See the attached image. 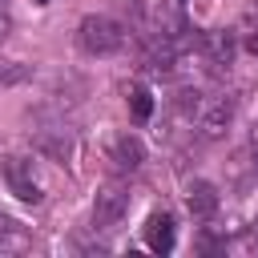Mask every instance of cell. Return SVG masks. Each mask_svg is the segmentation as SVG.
<instances>
[{
    "mask_svg": "<svg viewBox=\"0 0 258 258\" xmlns=\"http://www.w3.org/2000/svg\"><path fill=\"white\" fill-rule=\"evenodd\" d=\"M125 101H129V117H133V121H149V117H153V93H149L145 85H129Z\"/></svg>",
    "mask_w": 258,
    "mask_h": 258,
    "instance_id": "obj_9",
    "label": "cell"
},
{
    "mask_svg": "<svg viewBox=\"0 0 258 258\" xmlns=\"http://www.w3.org/2000/svg\"><path fill=\"white\" fill-rule=\"evenodd\" d=\"M32 4H48V0H32Z\"/></svg>",
    "mask_w": 258,
    "mask_h": 258,
    "instance_id": "obj_16",
    "label": "cell"
},
{
    "mask_svg": "<svg viewBox=\"0 0 258 258\" xmlns=\"http://www.w3.org/2000/svg\"><path fill=\"white\" fill-rule=\"evenodd\" d=\"M109 161H113V169H121V173H133V169H141V161H145V145H141L133 133H125V137H117V141H113V149H109Z\"/></svg>",
    "mask_w": 258,
    "mask_h": 258,
    "instance_id": "obj_6",
    "label": "cell"
},
{
    "mask_svg": "<svg viewBox=\"0 0 258 258\" xmlns=\"http://www.w3.org/2000/svg\"><path fill=\"white\" fill-rule=\"evenodd\" d=\"M246 48H250V56H258V28L246 32Z\"/></svg>",
    "mask_w": 258,
    "mask_h": 258,
    "instance_id": "obj_12",
    "label": "cell"
},
{
    "mask_svg": "<svg viewBox=\"0 0 258 258\" xmlns=\"http://www.w3.org/2000/svg\"><path fill=\"white\" fill-rule=\"evenodd\" d=\"M145 246H149L153 254H169V250L177 246V230H173V218H169L165 210H157V214L145 218Z\"/></svg>",
    "mask_w": 258,
    "mask_h": 258,
    "instance_id": "obj_4",
    "label": "cell"
},
{
    "mask_svg": "<svg viewBox=\"0 0 258 258\" xmlns=\"http://www.w3.org/2000/svg\"><path fill=\"white\" fill-rule=\"evenodd\" d=\"M77 44L89 56H113L125 48V28L113 16H85L77 24Z\"/></svg>",
    "mask_w": 258,
    "mask_h": 258,
    "instance_id": "obj_1",
    "label": "cell"
},
{
    "mask_svg": "<svg viewBox=\"0 0 258 258\" xmlns=\"http://www.w3.org/2000/svg\"><path fill=\"white\" fill-rule=\"evenodd\" d=\"M24 77H28V69H24L20 60H0V89H4V85H20Z\"/></svg>",
    "mask_w": 258,
    "mask_h": 258,
    "instance_id": "obj_11",
    "label": "cell"
},
{
    "mask_svg": "<svg viewBox=\"0 0 258 258\" xmlns=\"http://www.w3.org/2000/svg\"><path fill=\"white\" fill-rule=\"evenodd\" d=\"M218 206H222V198H218V189H214L210 181H189V189H185V210H189L198 222H210V218L218 214Z\"/></svg>",
    "mask_w": 258,
    "mask_h": 258,
    "instance_id": "obj_5",
    "label": "cell"
},
{
    "mask_svg": "<svg viewBox=\"0 0 258 258\" xmlns=\"http://www.w3.org/2000/svg\"><path fill=\"white\" fill-rule=\"evenodd\" d=\"M230 117H234V109L226 105V101H214L206 113H202V121H198V129H202V137H222L226 133V125H230Z\"/></svg>",
    "mask_w": 258,
    "mask_h": 258,
    "instance_id": "obj_7",
    "label": "cell"
},
{
    "mask_svg": "<svg viewBox=\"0 0 258 258\" xmlns=\"http://www.w3.org/2000/svg\"><path fill=\"white\" fill-rule=\"evenodd\" d=\"M198 246H202V250H218V242H214L210 234H202V238H198Z\"/></svg>",
    "mask_w": 258,
    "mask_h": 258,
    "instance_id": "obj_13",
    "label": "cell"
},
{
    "mask_svg": "<svg viewBox=\"0 0 258 258\" xmlns=\"http://www.w3.org/2000/svg\"><path fill=\"white\" fill-rule=\"evenodd\" d=\"M125 210H129V194H125V185L109 181V185H101L97 198H93V226H97V230H113V226L125 218Z\"/></svg>",
    "mask_w": 258,
    "mask_h": 258,
    "instance_id": "obj_2",
    "label": "cell"
},
{
    "mask_svg": "<svg viewBox=\"0 0 258 258\" xmlns=\"http://www.w3.org/2000/svg\"><path fill=\"white\" fill-rule=\"evenodd\" d=\"M8 185H12V194L20 198V202H28V206H36L40 198H44V189H40V181H36V173H32V161H8Z\"/></svg>",
    "mask_w": 258,
    "mask_h": 258,
    "instance_id": "obj_3",
    "label": "cell"
},
{
    "mask_svg": "<svg viewBox=\"0 0 258 258\" xmlns=\"http://www.w3.org/2000/svg\"><path fill=\"white\" fill-rule=\"evenodd\" d=\"M4 28H8V20H4V8H0V40H4Z\"/></svg>",
    "mask_w": 258,
    "mask_h": 258,
    "instance_id": "obj_14",
    "label": "cell"
},
{
    "mask_svg": "<svg viewBox=\"0 0 258 258\" xmlns=\"http://www.w3.org/2000/svg\"><path fill=\"white\" fill-rule=\"evenodd\" d=\"M254 165H258V141H254Z\"/></svg>",
    "mask_w": 258,
    "mask_h": 258,
    "instance_id": "obj_15",
    "label": "cell"
},
{
    "mask_svg": "<svg viewBox=\"0 0 258 258\" xmlns=\"http://www.w3.org/2000/svg\"><path fill=\"white\" fill-rule=\"evenodd\" d=\"M206 48H210V60H214V64H226V69H230V60H234V36H230V32L206 36Z\"/></svg>",
    "mask_w": 258,
    "mask_h": 258,
    "instance_id": "obj_10",
    "label": "cell"
},
{
    "mask_svg": "<svg viewBox=\"0 0 258 258\" xmlns=\"http://www.w3.org/2000/svg\"><path fill=\"white\" fill-rule=\"evenodd\" d=\"M28 246V230L20 222H12L8 214H0V254H16Z\"/></svg>",
    "mask_w": 258,
    "mask_h": 258,
    "instance_id": "obj_8",
    "label": "cell"
}]
</instances>
